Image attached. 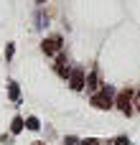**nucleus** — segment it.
I'll list each match as a JSON object with an SVG mask.
<instances>
[{
	"mask_svg": "<svg viewBox=\"0 0 140 145\" xmlns=\"http://www.w3.org/2000/svg\"><path fill=\"white\" fill-rule=\"evenodd\" d=\"M112 94H115L112 87H102V92L92 94V105H94L97 110H110V107H112Z\"/></svg>",
	"mask_w": 140,
	"mask_h": 145,
	"instance_id": "f257e3e1",
	"label": "nucleus"
},
{
	"mask_svg": "<svg viewBox=\"0 0 140 145\" xmlns=\"http://www.w3.org/2000/svg\"><path fill=\"white\" fill-rule=\"evenodd\" d=\"M133 89H122L120 94H117V99H115V105H117V110L122 112V115H133Z\"/></svg>",
	"mask_w": 140,
	"mask_h": 145,
	"instance_id": "f03ea898",
	"label": "nucleus"
},
{
	"mask_svg": "<svg viewBox=\"0 0 140 145\" xmlns=\"http://www.w3.org/2000/svg\"><path fill=\"white\" fill-rule=\"evenodd\" d=\"M84 84H87L84 69H82V66H74V69H71V74H69V87H71L74 92H79V89H84Z\"/></svg>",
	"mask_w": 140,
	"mask_h": 145,
	"instance_id": "7ed1b4c3",
	"label": "nucleus"
},
{
	"mask_svg": "<svg viewBox=\"0 0 140 145\" xmlns=\"http://www.w3.org/2000/svg\"><path fill=\"white\" fill-rule=\"evenodd\" d=\"M41 51H43L46 56H51V54L61 51V36H51V38H46V41L41 43Z\"/></svg>",
	"mask_w": 140,
	"mask_h": 145,
	"instance_id": "20e7f679",
	"label": "nucleus"
},
{
	"mask_svg": "<svg viewBox=\"0 0 140 145\" xmlns=\"http://www.w3.org/2000/svg\"><path fill=\"white\" fill-rule=\"evenodd\" d=\"M84 87H87L89 92L97 89V71H89V74H87V84H84Z\"/></svg>",
	"mask_w": 140,
	"mask_h": 145,
	"instance_id": "39448f33",
	"label": "nucleus"
},
{
	"mask_svg": "<svg viewBox=\"0 0 140 145\" xmlns=\"http://www.w3.org/2000/svg\"><path fill=\"white\" fill-rule=\"evenodd\" d=\"M23 127H26V120H23V117H15V120H13V125H10L13 135H18V133H20Z\"/></svg>",
	"mask_w": 140,
	"mask_h": 145,
	"instance_id": "423d86ee",
	"label": "nucleus"
},
{
	"mask_svg": "<svg viewBox=\"0 0 140 145\" xmlns=\"http://www.w3.org/2000/svg\"><path fill=\"white\" fill-rule=\"evenodd\" d=\"M26 127H28V130H38V127H41L38 117H28V120H26Z\"/></svg>",
	"mask_w": 140,
	"mask_h": 145,
	"instance_id": "0eeeda50",
	"label": "nucleus"
},
{
	"mask_svg": "<svg viewBox=\"0 0 140 145\" xmlns=\"http://www.w3.org/2000/svg\"><path fill=\"white\" fill-rule=\"evenodd\" d=\"M82 140L79 138H74V135H66V140H64V145H79Z\"/></svg>",
	"mask_w": 140,
	"mask_h": 145,
	"instance_id": "6e6552de",
	"label": "nucleus"
},
{
	"mask_svg": "<svg viewBox=\"0 0 140 145\" xmlns=\"http://www.w3.org/2000/svg\"><path fill=\"white\" fill-rule=\"evenodd\" d=\"M79 145H99V140H97V138H84Z\"/></svg>",
	"mask_w": 140,
	"mask_h": 145,
	"instance_id": "1a4fd4ad",
	"label": "nucleus"
},
{
	"mask_svg": "<svg viewBox=\"0 0 140 145\" xmlns=\"http://www.w3.org/2000/svg\"><path fill=\"white\" fill-rule=\"evenodd\" d=\"M8 89H10V97H13V99H18V87H15L13 82H10V87H8Z\"/></svg>",
	"mask_w": 140,
	"mask_h": 145,
	"instance_id": "9d476101",
	"label": "nucleus"
},
{
	"mask_svg": "<svg viewBox=\"0 0 140 145\" xmlns=\"http://www.w3.org/2000/svg\"><path fill=\"white\" fill-rule=\"evenodd\" d=\"M112 145H130V140H128V138L122 135V138H117V140H115V143H112Z\"/></svg>",
	"mask_w": 140,
	"mask_h": 145,
	"instance_id": "9b49d317",
	"label": "nucleus"
},
{
	"mask_svg": "<svg viewBox=\"0 0 140 145\" xmlns=\"http://www.w3.org/2000/svg\"><path fill=\"white\" fill-rule=\"evenodd\" d=\"M133 105H135V110L140 112V92H135V97H133Z\"/></svg>",
	"mask_w": 140,
	"mask_h": 145,
	"instance_id": "f8f14e48",
	"label": "nucleus"
},
{
	"mask_svg": "<svg viewBox=\"0 0 140 145\" xmlns=\"http://www.w3.org/2000/svg\"><path fill=\"white\" fill-rule=\"evenodd\" d=\"M13 51H15V48H13V43H8V48H5V56H8V59H13Z\"/></svg>",
	"mask_w": 140,
	"mask_h": 145,
	"instance_id": "ddd939ff",
	"label": "nucleus"
},
{
	"mask_svg": "<svg viewBox=\"0 0 140 145\" xmlns=\"http://www.w3.org/2000/svg\"><path fill=\"white\" fill-rule=\"evenodd\" d=\"M36 3H46V0H36Z\"/></svg>",
	"mask_w": 140,
	"mask_h": 145,
	"instance_id": "4468645a",
	"label": "nucleus"
},
{
	"mask_svg": "<svg viewBox=\"0 0 140 145\" xmlns=\"http://www.w3.org/2000/svg\"><path fill=\"white\" fill-rule=\"evenodd\" d=\"M33 145H43V143H33Z\"/></svg>",
	"mask_w": 140,
	"mask_h": 145,
	"instance_id": "2eb2a0df",
	"label": "nucleus"
}]
</instances>
